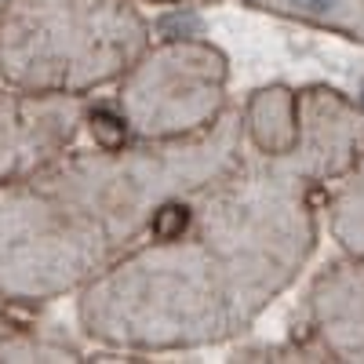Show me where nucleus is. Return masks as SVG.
<instances>
[{
    "instance_id": "nucleus-1",
    "label": "nucleus",
    "mask_w": 364,
    "mask_h": 364,
    "mask_svg": "<svg viewBox=\"0 0 364 364\" xmlns=\"http://www.w3.org/2000/svg\"><path fill=\"white\" fill-rule=\"evenodd\" d=\"M302 178L237 164L200 186L178 237L120 255L84 284V331L128 350L204 346L245 331L314 252Z\"/></svg>"
},
{
    "instance_id": "nucleus-2",
    "label": "nucleus",
    "mask_w": 364,
    "mask_h": 364,
    "mask_svg": "<svg viewBox=\"0 0 364 364\" xmlns=\"http://www.w3.org/2000/svg\"><path fill=\"white\" fill-rule=\"evenodd\" d=\"M240 117H219L197 139L63 154L0 182V299L51 302L95 281L154 211L240 164Z\"/></svg>"
},
{
    "instance_id": "nucleus-3",
    "label": "nucleus",
    "mask_w": 364,
    "mask_h": 364,
    "mask_svg": "<svg viewBox=\"0 0 364 364\" xmlns=\"http://www.w3.org/2000/svg\"><path fill=\"white\" fill-rule=\"evenodd\" d=\"M149 48L135 0H8L0 77L8 87L84 95L124 77Z\"/></svg>"
},
{
    "instance_id": "nucleus-4",
    "label": "nucleus",
    "mask_w": 364,
    "mask_h": 364,
    "mask_svg": "<svg viewBox=\"0 0 364 364\" xmlns=\"http://www.w3.org/2000/svg\"><path fill=\"white\" fill-rule=\"evenodd\" d=\"M226 58L197 41H168L124 73L120 113L132 135L149 142L186 139L211 128L223 113Z\"/></svg>"
},
{
    "instance_id": "nucleus-5",
    "label": "nucleus",
    "mask_w": 364,
    "mask_h": 364,
    "mask_svg": "<svg viewBox=\"0 0 364 364\" xmlns=\"http://www.w3.org/2000/svg\"><path fill=\"white\" fill-rule=\"evenodd\" d=\"M87 106L80 95L51 91H0V182L22 178L63 157L77 139Z\"/></svg>"
},
{
    "instance_id": "nucleus-6",
    "label": "nucleus",
    "mask_w": 364,
    "mask_h": 364,
    "mask_svg": "<svg viewBox=\"0 0 364 364\" xmlns=\"http://www.w3.org/2000/svg\"><path fill=\"white\" fill-rule=\"evenodd\" d=\"M291 154L306 178H328L357 168L364 157V113L339 91H306L299 99V146Z\"/></svg>"
},
{
    "instance_id": "nucleus-7",
    "label": "nucleus",
    "mask_w": 364,
    "mask_h": 364,
    "mask_svg": "<svg viewBox=\"0 0 364 364\" xmlns=\"http://www.w3.org/2000/svg\"><path fill=\"white\" fill-rule=\"evenodd\" d=\"M314 353L364 360V266H331L310 295Z\"/></svg>"
},
{
    "instance_id": "nucleus-8",
    "label": "nucleus",
    "mask_w": 364,
    "mask_h": 364,
    "mask_svg": "<svg viewBox=\"0 0 364 364\" xmlns=\"http://www.w3.org/2000/svg\"><path fill=\"white\" fill-rule=\"evenodd\" d=\"M245 132L266 157H288L299 146V99L284 87H262L245 109Z\"/></svg>"
},
{
    "instance_id": "nucleus-9",
    "label": "nucleus",
    "mask_w": 364,
    "mask_h": 364,
    "mask_svg": "<svg viewBox=\"0 0 364 364\" xmlns=\"http://www.w3.org/2000/svg\"><path fill=\"white\" fill-rule=\"evenodd\" d=\"M248 4L364 41V0H248Z\"/></svg>"
},
{
    "instance_id": "nucleus-10",
    "label": "nucleus",
    "mask_w": 364,
    "mask_h": 364,
    "mask_svg": "<svg viewBox=\"0 0 364 364\" xmlns=\"http://www.w3.org/2000/svg\"><path fill=\"white\" fill-rule=\"evenodd\" d=\"M336 233L353 255H364V164L336 200Z\"/></svg>"
},
{
    "instance_id": "nucleus-11",
    "label": "nucleus",
    "mask_w": 364,
    "mask_h": 364,
    "mask_svg": "<svg viewBox=\"0 0 364 364\" xmlns=\"http://www.w3.org/2000/svg\"><path fill=\"white\" fill-rule=\"evenodd\" d=\"M0 360H80V353L41 331H11L0 339Z\"/></svg>"
},
{
    "instance_id": "nucleus-12",
    "label": "nucleus",
    "mask_w": 364,
    "mask_h": 364,
    "mask_svg": "<svg viewBox=\"0 0 364 364\" xmlns=\"http://www.w3.org/2000/svg\"><path fill=\"white\" fill-rule=\"evenodd\" d=\"M84 120H87L91 135H95V146H102V149H120V146L128 142V135H132V128H128L124 113L87 109V113H84Z\"/></svg>"
},
{
    "instance_id": "nucleus-13",
    "label": "nucleus",
    "mask_w": 364,
    "mask_h": 364,
    "mask_svg": "<svg viewBox=\"0 0 364 364\" xmlns=\"http://www.w3.org/2000/svg\"><path fill=\"white\" fill-rule=\"evenodd\" d=\"M4 8H8V0H0V11H4Z\"/></svg>"
}]
</instances>
